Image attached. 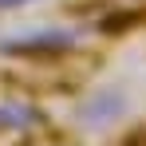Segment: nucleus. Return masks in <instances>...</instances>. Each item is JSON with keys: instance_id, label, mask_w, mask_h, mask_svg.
Instances as JSON below:
<instances>
[{"instance_id": "f257e3e1", "label": "nucleus", "mask_w": 146, "mask_h": 146, "mask_svg": "<svg viewBox=\"0 0 146 146\" xmlns=\"http://www.w3.org/2000/svg\"><path fill=\"white\" fill-rule=\"evenodd\" d=\"M75 44V32H59V28H44V32H24V36H12V40H0V51H32V55H51V51H63Z\"/></svg>"}, {"instance_id": "f03ea898", "label": "nucleus", "mask_w": 146, "mask_h": 146, "mask_svg": "<svg viewBox=\"0 0 146 146\" xmlns=\"http://www.w3.org/2000/svg\"><path fill=\"white\" fill-rule=\"evenodd\" d=\"M20 4H28V0H0V8H20Z\"/></svg>"}]
</instances>
